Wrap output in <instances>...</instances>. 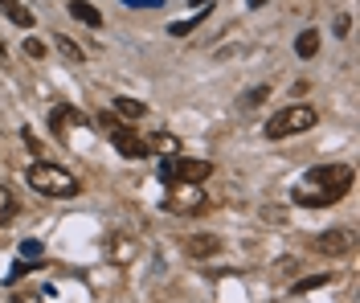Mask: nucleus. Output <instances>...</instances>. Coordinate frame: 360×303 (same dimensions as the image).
Returning <instances> with one entry per match:
<instances>
[{"mask_svg": "<svg viewBox=\"0 0 360 303\" xmlns=\"http://www.w3.org/2000/svg\"><path fill=\"white\" fill-rule=\"evenodd\" d=\"M29 185L37 188L41 197H78L82 185L74 181L66 168H58V164H33L29 168Z\"/></svg>", "mask_w": 360, "mask_h": 303, "instance_id": "obj_2", "label": "nucleus"}, {"mask_svg": "<svg viewBox=\"0 0 360 303\" xmlns=\"http://www.w3.org/2000/svg\"><path fill=\"white\" fill-rule=\"evenodd\" d=\"M70 17L82 25H91V29H102V13H98L91 0H70Z\"/></svg>", "mask_w": 360, "mask_h": 303, "instance_id": "obj_10", "label": "nucleus"}, {"mask_svg": "<svg viewBox=\"0 0 360 303\" xmlns=\"http://www.w3.org/2000/svg\"><path fill=\"white\" fill-rule=\"evenodd\" d=\"M13 213H17V201H13V193L0 185V226L4 221H13Z\"/></svg>", "mask_w": 360, "mask_h": 303, "instance_id": "obj_15", "label": "nucleus"}, {"mask_svg": "<svg viewBox=\"0 0 360 303\" xmlns=\"http://www.w3.org/2000/svg\"><path fill=\"white\" fill-rule=\"evenodd\" d=\"M348 188H352V168L348 164H324V168L307 172L303 188H295V201L307 209H324V205H336Z\"/></svg>", "mask_w": 360, "mask_h": 303, "instance_id": "obj_1", "label": "nucleus"}, {"mask_svg": "<svg viewBox=\"0 0 360 303\" xmlns=\"http://www.w3.org/2000/svg\"><path fill=\"white\" fill-rule=\"evenodd\" d=\"M0 13H4L13 25H21V29H29V25H33V13L25 8L21 0H0Z\"/></svg>", "mask_w": 360, "mask_h": 303, "instance_id": "obj_11", "label": "nucleus"}, {"mask_svg": "<svg viewBox=\"0 0 360 303\" xmlns=\"http://www.w3.org/2000/svg\"><path fill=\"white\" fill-rule=\"evenodd\" d=\"M21 254L25 258H41V242H37V238H25V242H21Z\"/></svg>", "mask_w": 360, "mask_h": 303, "instance_id": "obj_19", "label": "nucleus"}, {"mask_svg": "<svg viewBox=\"0 0 360 303\" xmlns=\"http://www.w3.org/2000/svg\"><path fill=\"white\" fill-rule=\"evenodd\" d=\"M348 29H352V17H340V21H336V33H340V37H348Z\"/></svg>", "mask_w": 360, "mask_h": 303, "instance_id": "obj_23", "label": "nucleus"}, {"mask_svg": "<svg viewBox=\"0 0 360 303\" xmlns=\"http://www.w3.org/2000/svg\"><path fill=\"white\" fill-rule=\"evenodd\" d=\"M111 254H115V262H127V258L135 254V242H127L123 233H115L111 238Z\"/></svg>", "mask_w": 360, "mask_h": 303, "instance_id": "obj_13", "label": "nucleus"}, {"mask_svg": "<svg viewBox=\"0 0 360 303\" xmlns=\"http://www.w3.org/2000/svg\"><path fill=\"white\" fill-rule=\"evenodd\" d=\"M328 283H332V275H312V279H299L295 287H291V291H295V295H303V291H315V287H328Z\"/></svg>", "mask_w": 360, "mask_h": 303, "instance_id": "obj_16", "label": "nucleus"}, {"mask_svg": "<svg viewBox=\"0 0 360 303\" xmlns=\"http://www.w3.org/2000/svg\"><path fill=\"white\" fill-rule=\"evenodd\" d=\"M205 205H209V197H205V188H196V185H180L168 197V209L180 213V217H192V213H201Z\"/></svg>", "mask_w": 360, "mask_h": 303, "instance_id": "obj_5", "label": "nucleus"}, {"mask_svg": "<svg viewBox=\"0 0 360 303\" xmlns=\"http://www.w3.org/2000/svg\"><path fill=\"white\" fill-rule=\"evenodd\" d=\"M192 4H196V8H205V4H209V0H192Z\"/></svg>", "mask_w": 360, "mask_h": 303, "instance_id": "obj_26", "label": "nucleus"}, {"mask_svg": "<svg viewBox=\"0 0 360 303\" xmlns=\"http://www.w3.org/2000/svg\"><path fill=\"white\" fill-rule=\"evenodd\" d=\"M111 140H115V148H119L127 160H140V156H147V143L140 140V136H135L131 127H123V123L115 127V131H111Z\"/></svg>", "mask_w": 360, "mask_h": 303, "instance_id": "obj_6", "label": "nucleus"}, {"mask_svg": "<svg viewBox=\"0 0 360 303\" xmlns=\"http://www.w3.org/2000/svg\"><path fill=\"white\" fill-rule=\"evenodd\" d=\"M25 53H29V58H37V62H41V58H46V46H41V41H37V37H29V41H25Z\"/></svg>", "mask_w": 360, "mask_h": 303, "instance_id": "obj_21", "label": "nucleus"}, {"mask_svg": "<svg viewBox=\"0 0 360 303\" xmlns=\"http://www.w3.org/2000/svg\"><path fill=\"white\" fill-rule=\"evenodd\" d=\"M315 246H319L324 254H344V250H352V233H348V230L319 233V238H315Z\"/></svg>", "mask_w": 360, "mask_h": 303, "instance_id": "obj_7", "label": "nucleus"}, {"mask_svg": "<svg viewBox=\"0 0 360 303\" xmlns=\"http://www.w3.org/2000/svg\"><path fill=\"white\" fill-rule=\"evenodd\" d=\"M49 123H53V131H58V136H66L70 127H82L86 119H82V111H74V107H58V111L49 115Z\"/></svg>", "mask_w": 360, "mask_h": 303, "instance_id": "obj_9", "label": "nucleus"}, {"mask_svg": "<svg viewBox=\"0 0 360 303\" xmlns=\"http://www.w3.org/2000/svg\"><path fill=\"white\" fill-rule=\"evenodd\" d=\"M201 21H205V8H196V17H189V21H176L168 33H172V37H189V33H192Z\"/></svg>", "mask_w": 360, "mask_h": 303, "instance_id": "obj_14", "label": "nucleus"}, {"mask_svg": "<svg viewBox=\"0 0 360 303\" xmlns=\"http://www.w3.org/2000/svg\"><path fill=\"white\" fill-rule=\"evenodd\" d=\"M262 98H266V91L258 86V91H250V98H246V107H254V103H262Z\"/></svg>", "mask_w": 360, "mask_h": 303, "instance_id": "obj_24", "label": "nucleus"}, {"mask_svg": "<svg viewBox=\"0 0 360 303\" xmlns=\"http://www.w3.org/2000/svg\"><path fill=\"white\" fill-rule=\"evenodd\" d=\"M315 107H303V103H295L287 111H279V115L266 119V140H287V136H299V131H312L315 127Z\"/></svg>", "mask_w": 360, "mask_h": 303, "instance_id": "obj_3", "label": "nucleus"}, {"mask_svg": "<svg viewBox=\"0 0 360 303\" xmlns=\"http://www.w3.org/2000/svg\"><path fill=\"white\" fill-rule=\"evenodd\" d=\"M0 53H4V41H0Z\"/></svg>", "mask_w": 360, "mask_h": 303, "instance_id": "obj_27", "label": "nucleus"}, {"mask_svg": "<svg viewBox=\"0 0 360 303\" xmlns=\"http://www.w3.org/2000/svg\"><path fill=\"white\" fill-rule=\"evenodd\" d=\"M156 148H160V152H176V148H180V140H176V136H156Z\"/></svg>", "mask_w": 360, "mask_h": 303, "instance_id": "obj_20", "label": "nucleus"}, {"mask_svg": "<svg viewBox=\"0 0 360 303\" xmlns=\"http://www.w3.org/2000/svg\"><path fill=\"white\" fill-rule=\"evenodd\" d=\"M185 250H189L192 258H209L221 250V238H213V233H196V238H189L185 242Z\"/></svg>", "mask_w": 360, "mask_h": 303, "instance_id": "obj_8", "label": "nucleus"}, {"mask_svg": "<svg viewBox=\"0 0 360 303\" xmlns=\"http://www.w3.org/2000/svg\"><path fill=\"white\" fill-rule=\"evenodd\" d=\"M58 49H62V53H66V58H70V62H82V49L74 46L70 37H62V33H58Z\"/></svg>", "mask_w": 360, "mask_h": 303, "instance_id": "obj_18", "label": "nucleus"}, {"mask_svg": "<svg viewBox=\"0 0 360 303\" xmlns=\"http://www.w3.org/2000/svg\"><path fill=\"white\" fill-rule=\"evenodd\" d=\"M115 107H119V115H127V119L144 115V103H135V98H115Z\"/></svg>", "mask_w": 360, "mask_h": 303, "instance_id": "obj_17", "label": "nucleus"}, {"mask_svg": "<svg viewBox=\"0 0 360 303\" xmlns=\"http://www.w3.org/2000/svg\"><path fill=\"white\" fill-rule=\"evenodd\" d=\"M123 4H127V8H156L160 0H123Z\"/></svg>", "mask_w": 360, "mask_h": 303, "instance_id": "obj_22", "label": "nucleus"}, {"mask_svg": "<svg viewBox=\"0 0 360 303\" xmlns=\"http://www.w3.org/2000/svg\"><path fill=\"white\" fill-rule=\"evenodd\" d=\"M246 4H250V8H262L266 0H246Z\"/></svg>", "mask_w": 360, "mask_h": 303, "instance_id": "obj_25", "label": "nucleus"}, {"mask_svg": "<svg viewBox=\"0 0 360 303\" xmlns=\"http://www.w3.org/2000/svg\"><path fill=\"white\" fill-rule=\"evenodd\" d=\"M295 53H299V58H315V53H319V33H315V29L299 33V37H295Z\"/></svg>", "mask_w": 360, "mask_h": 303, "instance_id": "obj_12", "label": "nucleus"}, {"mask_svg": "<svg viewBox=\"0 0 360 303\" xmlns=\"http://www.w3.org/2000/svg\"><path fill=\"white\" fill-rule=\"evenodd\" d=\"M209 172H213V164L205 160H164L160 164V181H168V185H201V181H209Z\"/></svg>", "mask_w": 360, "mask_h": 303, "instance_id": "obj_4", "label": "nucleus"}]
</instances>
